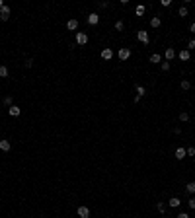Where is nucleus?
Masks as SVG:
<instances>
[{"mask_svg": "<svg viewBox=\"0 0 195 218\" xmlns=\"http://www.w3.org/2000/svg\"><path fill=\"white\" fill-rule=\"evenodd\" d=\"M136 39H139L141 43H144V45H148V41H150V37H148V31H144V29H141V31H136Z\"/></svg>", "mask_w": 195, "mask_h": 218, "instance_id": "1", "label": "nucleus"}, {"mask_svg": "<svg viewBox=\"0 0 195 218\" xmlns=\"http://www.w3.org/2000/svg\"><path fill=\"white\" fill-rule=\"evenodd\" d=\"M88 43V35L84 31H78L76 33V45H86Z\"/></svg>", "mask_w": 195, "mask_h": 218, "instance_id": "2", "label": "nucleus"}, {"mask_svg": "<svg viewBox=\"0 0 195 218\" xmlns=\"http://www.w3.org/2000/svg\"><path fill=\"white\" fill-rule=\"evenodd\" d=\"M117 55H119V58H121V60H127V58L131 57V49H129V47H121Z\"/></svg>", "mask_w": 195, "mask_h": 218, "instance_id": "3", "label": "nucleus"}, {"mask_svg": "<svg viewBox=\"0 0 195 218\" xmlns=\"http://www.w3.org/2000/svg\"><path fill=\"white\" fill-rule=\"evenodd\" d=\"M8 18H10V8L4 4V6L0 8V19H2V22H6Z\"/></svg>", "mask_w": 195, "mask_h": 218, "instance_id": "4", "label": "nucleus"}, {"mask_svg": "<svg viewBox=\"0 0 195 218\" xmlns=\"http://www.w3.org/2000/svg\"><path fill=\"white\" fill-rule=\"evenodd\" d=\"M78 216L80 218H90V208L88 206H78Z\"/></svg>", "mask_w": 195, "mask_h": 218, "instance_id": "5", "label": "nucleus"}, {"mask_svg": "<svg viewBox=\"0 0 195 218\" xmlns=\"http://www.w3.org/2000/svg\"><path fill=\"white\" fill-rule=\"evenodd\" d=\"M185 156H187L185 148H178V150H176V160H183Z\"/></svg>", "mask_w": 195, "mask_h": 218, "instance_id": "6", "label": "nucleus"}, {"mask_svg": "<svg viewBox=\"0 0 195 218\" xmlns=\"http://www.w3.org/2000/svg\"><path fill=\"white\" fill-rule=\"evenodd\" d=\"M164 57H166V60H174V58H176V51L172 49V47H170V49H166Z\"/></svg>", "mask_w": 195, "mask_h": 218, "instance_id": "7", "label": "nucleus"}, {"mask_svg": "<svg viewBox=\"0 0 195 218\" xmlns=\"http://www.w3.org/2000/svg\"><path fill=\"white\" fill-rule=\"evenodd\" d=\"M102 58H104V60L113 58V51H111V49H104V51H102Z\"/></svg>", "mask_w": 195, "mask_h": 218, "instance_id": "8", "label": "nucleus"}, {"mask_svg": "<svg viewBox=\"0 0 195 218\" xmlns=\"http://www.w3.org/2000/svg\"><path fill=\"white\" fill-rule=\"evenodd\" d=\"M98 22H100V16H98V14H90V16H88V24H90V26H96Z\"/></svg>", "mask_w": 195, "mask_h": 218, "instance_id": "9", "label": "nucleus"}, {"mask_svg": "<svg viewBox=\"0 0 195 218\" xmlns=\"http://www.w3.org/2000/svg\"><path fill=\"white\" fill-rule=\"evenodd\" d=\"M66 27H68V29H70V31H74V29H76L78 27V19H68V22H66Z\"/></svg>", "mask_w": 195, "mask_h": 218, "instance_id": "10", "label": "nucleus"}, {"mask_svg": "<svg viewBox=\"0 0 195 218\" xmlns=\"http://www.w3.org/2000/svg\"><path fill=\"white\" fill-rule=\"evenodd\" d=\"M10 148H12L10 140H0V150H2V152H8Z\"/></svg>", "mask_w": 195, "mask_h": 218, "instance_id": "11", "label": "nucleus"}, {"mask_svg": "<svg viewBox=\"0 0 195 218\" xmlns=\"http://www.w3.org/2000/svg\"><path fill=\"white\" fill-rule=\"evenodd\" d=\"M178 57H180V60H183V62H187V60H189V57H191V55H189V51H187V49H183V51L180 53V55H178Z\"/></svg>", "mask_w": 195, "mask_h": 218, "instance_id": "12", "label": "nucleus"}, {"mask_svg": "<svg viewBox=\"0 0 195 218\" xmlns=\"http://www.w3.org/2000/svg\"><path fill=\"white\" fill-rule=\"evenodd\" d=\"M168 205H170V206H174V208H178V206L182 205V201L178 199V197H172V199L168 201Z\"/></svg>", "mask_w": 195, "mask_h": 218, "instance_id": "13", "label": "nucleus"}, {"mask_svg": "<svg viewBox=\"0 0 195 218\" xmlns=\"http://www.w3.org/2000/svg\"><path fill=\"white\" fill-rule=\"evenodd\" d=\"M160 24H162V19L158 18V16H154V18L150 19V26L152 27H160Z\"/></svg>", "mask_w": 195, "mask_h": 218, "instance_id": "14", "label": "nucleus"}, {"mask_svg": "<svg viewBox=\"0 0 195 218\" xmlns=\"http://www.w3.org/2000/svg\"><path fill=\"white\" fill-rule=\"evenodd\" d=\"M180 86H182V90H191V82H189V80H182V84H180Z\"/></svg>", "mask_w": 195, "mask_h": 218, "instance_id": "15", "label": "nucleus"}, {"mask_svg": "<svg viewBox=\"0 0 195 218\" xmlns=\"http://www.w3.org/2000/svg\"><path fill=\"white\" fill-rule=\"evenodd\" d=\"M10 115H12V117H18L20 115V107H18V105H12V107H10Z\"/></svg>", "mask_w": 195, "mask_h": 218, "instance_id": "16", "label": "nucleus"}, {"mask_svg": "<svg viewBox=\"0 0 195 218\" xmlns=\"http://www.w3.org/2000/svg\"><path fill=\"white\" fill-rule=\"evenodd\" d=\"M185 191H187L189 195H193V193H195V183H193V181H191V183H187V185H185Z\"/></svg>", "mask_w": 195, "mask_h": 218, "instance_id": "17", "label": "nucleus"}, {"mask_svg": "<svg viewBox=\"0 0 195 218\" xmlns=\"http://www.w3.org/2000/svg\"><path fill=\"white\" fill-rule=\"evenodd\" d=\"M150 62L158 64V62H160V55H158V53H152V55H150Z\"/></svg>", "mask_w": 195, "mask_h": 218, "instance_id": "18", "label": "nucleus"}, {"mask_svg": "<svg viewBox=\"0 0 195 218\" xmlns=\"http://www.w3.org/2000/svg\"><path fill=\"white\" fill-rule=\"evenodd\" d=\"M178 14H180V18H185V16H187V6H182L178 10Z\"/></svg>", "mask_w": 195, "mask_h": 218, "instance_id": "19", "label": "nucleus"}, {"mask_svg": "<svg viewBox=\"0 0 195 218\" xmlns=\"http://www.w3.org/2000/svg\"><path fill=\"white\" fill-rule=\"evenodd\" d=\"M180 121H182V123H187V121H189V115L185 113V111H182V113H180Z\"/></svg>", "mask_w": 195, "mask_h": 218, "instance_id": "20", "label": "nucleus"}, {"mask_svg": "<svg viewBox=\"0 0 195 218\" xmlns=\"http://www.w3.org/2000/svg\"><path fill=\"white\" fill-rule=\"evenodd\" d=\"M144 94H146V90H144L143 86H136V96H139V97H143Z\"/></svg>", "mask_w": 195, "mask_h": 218, "instance_id": "21", "label": "nucleus"}, {"mask_svg": "<svg viewBox=\"0 0 195 218\" xmlns=\"http://www.w3.org/2000/svg\"><path fill=\"white\" fill-rule=\"evenodd\" d=\"M156 208L160 210V214H166V206H164V203H156Z\"/></svg>", "mask_w": 195, "mask_h": 218, "instance_id": "22", "label": "nucleus"}, {"mask_svg": "<svg viewBox=\"0 0 195 218\" xmlns=\"http://www.w3.org/2000/svg\"><path fill=\"white\" fill-rule=\"evenodd\" d=\"M8 76V68L6 66H0V78H6Z\"/></svg>", "mask_w": 195, "mask_h": 218, "instance_id": "23", "label": "nucleus"}, {"mask_svg": "<svg viewBox=\"0 0 195 218\" xmlns=\"http://www.w3.org/2000/svg\"><path fill=\"white\" fill-rule=\"evenodd\" d=\"M123 27H125V24L121 22V19H119V22L115 24V29H117V31H123Z\"/></svg>", "mask_w": 195, "mask_h": 218, "instance_id": "24", "label": "nucleus"}, {"mask_svg": "<svg viewBox=\"0 0 195 218\" xmlns=\"http://www.w3.org/2000/svg\"><path fill=\"white\" fill-rule=\"evenodd\" d=\"M4 105H10V107H12V96H6V97H4Z\"/></svg>", "mask_w": 195, "mask_h": 218, "instance_id": "25", "label": "nucleus"}, {"mask_svg": "<svg viewBox=\"0 0 195 218\" xmlns=\"http://www.w3.org/2000/svg\"><path fill=\"white\" fill-rule=\"evenodd\" d=\"M135 12H136V16H143V14H144V6H136Z\"/></svg>", "mask_w": 195, "mask_h": 218, "instance_id": "26", "label": "nucleus"}, {"mask_svg": "<svg viewBox=\"0 0 195 218\" xmlns=\"http://www.w3.org/2000/svg\"><path fill=\"white\" fill-rule=\"evenodd\" d=\"M160 68H162L164 72H168L170 70V62H162V64H160Z\"/></svg>", "mask_w": 195, "mask_h": 218, "instance_id": "27", "label": "nucleus"}, {"mask_svg": "<svg viewBox=\"0 0 195 218\" xmlns=\"http://www.w3.org/2000/svg\"><path fill=\"white\" fill-rule=\"evenodd\" d=\"M185 152H187V156H195V148L189 146V148H185Z\"/></svg>", "mask_w": 195, "mask_h": 218, "instance_id": "28", "label": "nucleus"}, {"mask_svg": "<svg viewBox=\"0 0 195 218\" xmlns=\"http://www.w3.org/2000/svg\"><path fill=\"white\" fill-rule=\"evenodd\" d=\"M189 49H195V39H189V43H187V51Z\"/></svg>", "mask_w": 195, "mask_h": 218, "instance_id": "29", "label": "nucleus"}, {"mask_svg": "<svg viewBox=\"0 0 195 218\" xmlns=\"http://www.w3.org/2000/svg\"><path fill=\"white\" fill-rule=\"evenodd\" d=\"M26 66H27V68H31V66H33V58H27V60H26Z\"/></svg>", "mask_w": 195, "mask_h": 218, "instance_id": "30", "label": "nucleus"}, {"mask_svg": "<svg viewBox=\"0 0 195 218\" xmlns=\"http://www.w3.org/2000/svg\"><path fill=\"white\" fill-rule=\"evenodd\" d=\"M176 218H189V214H187V212H180Z\"/></svg>", "mask_w": 195, "mask_h": 218, "instance_id": "31", "label": "nucleus"}, {"mask_svg": "<svg viewBox=\"0 0 195 218\" xmlns=\"http://www.w3.org/2000/svg\"><path fill=\"white\" fill-rule=\"evenodd\" d=\"M187 205H189V208H193V210H195V199H189Z\"/></svg>", "mask_w": 195, "mask_h": 218, "instance_id": "32", "label": "nucleus"}, {"mask_svg": "<svg viewBox=\"0 0 195 218\" xmlns=\"http://www.w3.org/2000/svg\"><path fill=\"white\" fill-rule=\"evenodd\" d=\"M189 29H191V33H195V22H191V26H189Z\"/></svg>", "mask_w": 195, "mask_h": 218, "instance_id": "33", "label": "nucleus"}, {"mask_svg": "<svg viewBox=\"0 0 195 218\" xmlns=\"http://www.w3.org/2000/svg\"><path fill=\"white\" fill-rule=\"evenodd\" d=\"M2 6H4V2H2V0H0V8H2Z\"/></svg>", "mask_w": 195, "mask_h": 218, "instance_id": "34", "label": "nucleus"}]
</instances>
